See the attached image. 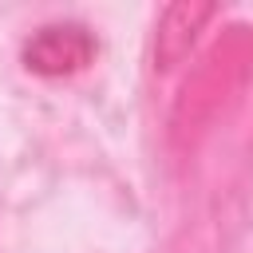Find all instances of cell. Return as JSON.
I'll use <instances>...</instances> for the list:
<instances>
[{
  "mask_svg": "<svg viewBox=\"0 0 253 253\" xmlns=\"http://www.w3.org/2000/svg\"><path fill=\"white\" fill-rule=\"evenodd\" d=\"M253 71V36L249 28H233L202 63V71L186 83V99L178 107L182 123H198L202 115H213L229 95L245 87Z\"/></svg>",
  "mask_w": 253,
  "mask_h": 253,
  "instance_id": "obj_1",
  "label": "cell"
},
{
  "mask_svg": "<svg viewBox=\"0 0 253 253\" xmlns=\"http://www.w3.org/2000/svg\"><path fill=\"white\" fill-rule=\"evenodd\" d=\"M95 59V36L83 24H47L24 43V63L36 75H71Z\"/></svg>",
  "mask_w": 253,
  "mask_h": 253,
  "instance_id": "obj_2",
  "label": "cell"
},
{
  "mask_svg": "<svg viewBox=\"0 0 253 253\" xmlns=\"http://www.w3.org/2000/svg\"><path fill=\"white\" fill-rule=\"evenodd\" d=\"M210 16H213V8H206V4H202V8H194V4L170 8L166 20H162V32H158V67H174V63L190 51L198 24H206Z\"/></svg>",
  "mask_w": 253,
  "mask_h": 253,
  "instance_id": "obj_3",
  "label": "cell"
}]
</instances>
